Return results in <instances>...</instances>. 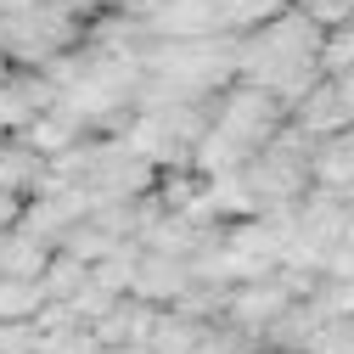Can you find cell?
Listing matches in <instances>:
<instances>
[{"label":"cell","instance_id":"7a4b0ae2","mask_svg":"<svg viewBox=\"0 0 354 354\" xmlns=\"http://www.w3.org/2000/svg\"><path fill=\"white\" fill-rule=\"evenodd\" d=\"M203 34H225L219 0H163L152 12V39H203Z\"/></svg>","mask_w":354,"mask_h":354},{"label":"cell","instance_id":"52a82bcc","mask_svg":"<svg viewBox=\"0 0 354 354\" xmlns=\"http://www.w3.org/2000/svg\"><path fill=\"white\" fill-rule=\"evenodd\" d=\"M46 304H51L46 281H34V276H0V321H34Z\"/></svg>","mask_w":354,"mask_h":354},{"label":"cell","instance_id":"3957f363","mask_svg":"<svg viewBox=\"0 0 354 354\" xmlns=\"http://www.w3.org/2000/svg\"><path fill=\"white\" fill-rule=\"evenodd\" d=\"M292 113H298V124L309 129V136H348V129H354V96L343 91V79H332V73Z\"/></svg>","mask_w":354,"mask_h":354},{"label":"cell","instance_id":"2e32d148","mask_svg":"<svg viewBox=\"0 0 354 354\" xmlns=\"http://www.w3.org/2000/svg\"><path fill=\"white\" fill-rule=\"evenodd\" d=\"M39 0H0V17H17V12H34Z\"/></svg>","mask_w":354,"mask_h":354},{"label":"cell","instance_id":"ba28073f","mask_svg":"<svg viewBox=\"0 0 354 354\" xmlns=\"http://www.w3.org/2000/svg\"><path fill=\"white\" fill-rule=\"evenodd\" d=\"M46 281V292L51 298H73L84 281H91V259H79V253H68V248H57V259H51V270L39 276Z\"/></svg>","mask_w":354,"mask_h":354},{"label":"cell","instance_id":"5b68a950","mask_svg":"<svg viewBox=\"0 0 354 354\" xmlns=\"http://www.w3.org/2000/svg\"><path fill=\"white\" fill-rule=\"evenodd\" d=\"M79 129H84V118H73L68 107H46V113H34L23 129H12V136H17V141H28L34 152L57 158V152H68V147L79 141Z\"/></svg>","mask_w":354,"mask_h":354},{"label":"cell","instance_id":"30bf717a","mask_svg":"<svg viewBox=\"0 0 354 354\" xmlns=\"http://www.w3.org/2000/svg\"><path fill=\"white\" fill-rule=\"evenodd\" d=\"M321 68H326L332 79L354 68V23H343V28H326V46H321Z\"/></svg>","mask_w":354,"mask_h":354},{"label":"cell","instance_id":"7c38bea8","mask_svg":"<svg viewBox=\"0 0 354 354\" xmlns=\"http://www.w3.org/2000/svg\"><path fill=\"white\" fill-rule=\"evenodd\" d=\"M39 337V321H0V354H34Z\"/></svg>","mask_w":354,"mask_h":354},{"label":"cell","instance_id":"8fae6325","mask_svg":"<svg viewBox=\"0 0 354 354\" xmlns=\"http://www.w3.org/2000/svg\"><path fill=\"white\" fill-rule=\"evenodd\" d=\"M304 354H354V321H343V315H332L315 337L304 343Z\"/></svg>","mask_w":354,"mask_h":354},{"label":"cell","instance_id":"4fadbf2b","mask_svg":"<svg viewBox=\"0 0 354 354\" xmlns=\"http://www.w3.org/2000/svg\"><path fill=\"white\" fill-rule=\"evenodd\" d=\"M298 6L315 17L321 28H343V23H354V0H298Z\"/></svg>","mask_w":354,"mask_h":354},{"label":"cell","instance_id":"5bb4252c","mask_svg":"<svg viewBox=\"0 0 354 354\" xmlns=\"http://www.w3.org/2000/svg\"><path fill=\"white\" fill-rule=\"evenodd\" d=\"M23 219V192H12V186H0V231H12Z\"/></svg>","mask_w":354,"mask_h":354},{"label":"cell","instance_id":"9a60e30c","mask_svg":"<svg viewBox=\"0 0 354 354\" xmlns=\"http://www.w3.org/2000/svg\"><path fill=\"white\" fill-rule=\"evenodd\" d=\"M96 354H158L152 343H107V348H96Z\"/></svg>","mask_w":354,"mask_h":354},{"label":"cell","instance_id":"8992f818","mask_svg":"<svg viewBox=\"0 0 354 354\" xmlns=\"http://www.w3.org/2000/svg\"><path fill=\"white\" fill-rule=\"evenodd\" d=\"M46 169H51V158L34 152L28 141H0V186H12V192H39Z\"/></svg>","mask_w":354,"mask_h":354},{"label":"cell","instance_id":"6da1fadb","mask_svg":"<svg viewBox=\"0 0 354 354\" xmlns=\"http://www.w3.org/2000/svg\"><path fill=\"white\" fill-rule=\"evenodd\" d=\"M276 270H281V264H276ZM292 304H298V298H292L276 276L242 281V287H231V298H225V321L242 326V332H253V337H264V332H270V321H281Z\"/></svg>","mask_w":354,"mask_h":354},{"label":"cell","instance_id":"277c9868","mask_svg":"<svg viewBox=\"0 0 354 354\" xmlns=\"http://www.w3.org/2000/svg\"><path fill=\"white\" fill-rule=\"evenodd\" d=\"M192 281H197V276H192V259H174V253L147 248V253H141V276H136V298H147V304H174Z\"/></svg>","mask_w":354,"mask_h":354},{"label":"cell","instance_id":"9c48e42d","mask_svg":"<svg viewBox=\"0 0 354 354\" xmlns=\"http://www.w3.org/2000/svg\"><path fill=\"white\" fill-rule=\"evenodd\" d=\"M225 6V28H259V23H270V17H281L292 0H219Z\"/></svg>","mask_w":354,"mask_h":354}]
</instances>
